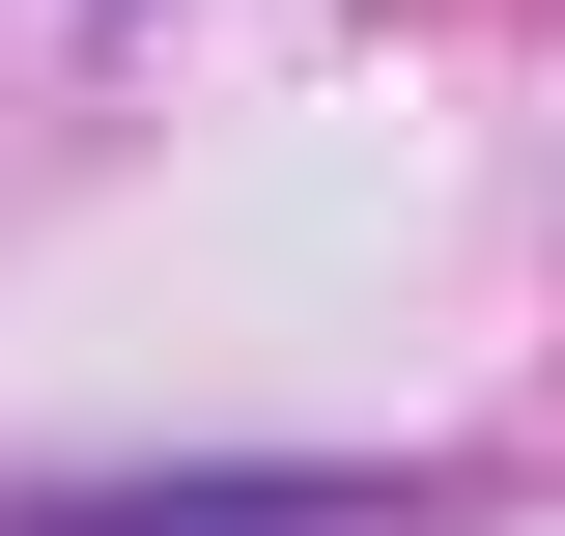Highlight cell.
<instances>
[{
    "label": "cell",
    "mask_w": 565,
    "mask_h": 536,
    "mask_svg": "<svg viewBox=\"0 0 565 536\" xmlns=\"http://www.w3.org/2000/svg\"><path fill=\"white\" fill-rule=\"evenodd\" d=\"M0 536H452V508H396V480H29Z\"/></svg>",
    "instance_id": "6da1fadb"
}]
</instances>
